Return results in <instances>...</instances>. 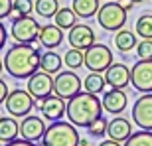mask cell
Listing matches in <instances>:
<instances>
[{
	"label": "cell",
	"instance_id": "9c48e42d",
	"mask_svg": "<svg viewBox=\"0 0 152 146\" xmlns=\"http://www.w3.org/2000/svg\"><path fill=\"white\" fill-rule=\"evenodd\" d=\"M130 85L140 93H152V59H138L130 67Z\"/></svg>",
	"mask_w": 152,
	"mask_h": 146
},
{
	"label": "cell",
	"instance_id": "ba28073f",
	"mask_svg": "<svg viewBox=\"0 0 152 146\" xmlns=\"http://www.w3.org/2000/svg\"><path fill=\"white\" fill-rule=\"evenodd\" d=\"M34 97L30 95V91H24V89H14L10 91V95L6 99V111L10 112L12 117H28L32 109H34Z\"/></svg>",
	"mask_w": 152,
	"mask_h": 146
},
{
	"label": "cell",
	"instance_id": "e575fe53",
	"mask_svg": "<svg viewBox=\"0 0 152 146\" xmlns=\"http://www.w3.org/2000/svg\"><path fill=\"white\" fill-rule=\"evenodd\" d=\"M6 39H8V32H6V28H4V24L0 22V50L4 47V44H6Z\"/></svg>",
	"mask_w": 152,
	"mask_h": 146
},
{
	"label": "cell",
	"instance_id": "f546056e",
	"mask_svg": "<svg viewBox=\"0 0 152 146\" xmlns=\"http://www.w3.org/2000/svg\"><path fill=\"white\" fill-rule=\"evenodd\" d=\"M107 126H109V123L105 120L103 117H99L97 120H93V123L87 126V130H89V134L91 136H97V138H101L103 134H107Z\"/></svg>",
	"mask_w": 152,
	"mask_h": 146
},
{
	"label": "cell",
	"instance_id": "5bb4252c",
	"mask_svg": "<svg viewBox=\"0 0 152 146\" xmlns=\"http://www.w3.org/2000/svg\"><path fill=\"white\" fill-rule=\"evenodd\" d=\"M39 111H42V117H44L45 120L56 123V120H61V117L65 115L67 103H65V99H61V97H57L56 93H53V95H50L48 99L42 101Z\"/></svg>",
	"mask_w": 152,
	"mask_h": 146
},
{
	"label": "cell",
	"instance_id": "d6a6232c",
	"mask_svg": "<svg viewBox=\"0 0 152 146\" xmlns=\"http://www.w3.org/2000/svg\"><path fill=\"white\" fill-rule=\"evenodd\" d=\"M8 95H10V91H8V85H6V81H2V79H0V105H2V103H6Z\"/></svg>",
	"mask_w": 152,
	"mask_h": 146
},
{
	"label": "cell",
	"instance_id": "74e56055",
	"mask_svg": "<svg viewBox=\"0 0 152 146\" xmlns=\"http://www.w3.org/2000/svg\"><path fill=\"white\" fill-rule=\"evenodd\" d=\"M2 69H4V61L0 59V73H2Z\"/></svg>",
	"mask_w": 152,
	"mask_h": 146
},
{
	"label": "cell",
	"instance_id": "44dd1931",
	"mask_svg": "<svg viewBox=\"0 0 152 146\" xmlns=\"http://www.w3.org/2000/svg\"><path fill=\"white\" fill-rule=\"evenodd\" d=\"M39 69L50 73V75H57V73L61 71V57H59V53H56V51H51V50L42 53Z\"/></svg>",
	"mask_w": 152,
	"mask_h": 146
},
{
	"label": "cell",
	"instance_id": "ac0fdd59",
	"mask_svg": "<svg viewBox=\"0 0 152 146\" xmlns=\"http://www.w3.org/2000/svg\"><path fill=\"white\" fill-rule=\"evenodd\" d=\"M107 134L109 138H113L117 142H126L132 134V126H130V120H126L124 117H115L107 126Z\"/></svg>",
	"mask_w": 152,
	"mask_h": 146
},
{
	"label": "cell",
	"instance_id": "4fadbf2b",
	"mask_svg": "<svg viewBox=\"0 0 152 146\" xmlns=\"http://www.w3.org/2000/svg\"><path fill=\"white\" fill-rule=\"evenodd\" d=\"M45 123L42 117H36V115H28L24 117V120L20 123V136L26 138L30 142H38L44 138L45 134Z\"/></svg>",
	"mask_w": 152,
	"mask_h": 146
},
{
	"label": "cell",
	"instance_id": "ab89813d",
	"mask_svg": "<svg viewBox=\"0 0 152 146\" xmlns=\"http://www.w3.org/2000/svg\"><path fill=\"white\" fill-rule=\"evenodd\" d=\"M132 2H144V0H132Z\"/></svg>",
	"mask_w": 152,
	"mask_h": 146
},
{
	"label": "cell",
	"instance_id": "484cf974",
	"mask_svg": "<svg viewBox=\"0 0 152 146\" xmlns=\"http://www.w3.org/2000/svg\"><path fill=\"white\" fill-rule=\"evenodd\" d=\"M63 63L67 65V69H79V67H85V51L83 50H71L65 51L63 55Z\"/></svg>",
	"mask_w": 152,
	"mask_h": 146
},
{
	"label": "cell",
	"instance_id": "e0dca14e",
	"mask_svg": "<svg viewBox=\"0 0 152 146\" xmlns=\"http://www.w3.org/2000/svg\"><path fill=\"white\" fill-rule=\"evenodd\" d=\"M38 39L45 50H56L63 42V30L59 26H56V24H45V26H42Z\"/></svg>",
	"mask_w": 152,
	"mask_h": 146
},
{
	"label": "cell",
	"instance_id": "60d3db41",
	"mask_svg": "<svg viewBox=\"0 0 152 146\" xmlns=\"http://www.w3.org/2000/svg\"><path fill=\"white\" fill-rule=\"evenodd\" d=\"M0 146H2V142H0Z\"/></svg>",
	"mask_w": 152,
	"mask_h": 146
},
{
	"label": "cell",
	"instance_id": "8992f818",
	"mask_svg": "<svg viewBox=\"0 0 152 146\" xmlns=\"http://www.w3.org/2000/svg\"><path fill=\"white\" fill-rule=\"evenodd\" d=\"M83 89V81L77 77V73H73L71 69L67 71H59L53 77V93L57 97H61L65 101L73 99L75 95H79Z\"/></svg>",
	"mask_w": 152,
	"mask_h": 146
},
{
	"label": "cell",
	"instance_id": "9a60e30c",
	"mask_svg": "<svg viewBox=\"0 0 152 146\" xmlns=\"http://www.w3.org/2000/svg\"><path fill=\"white\" fill-rule=\"evenodd\" d=\"M105 81L115 89H124L130 85V67L124 63H113L105 71Z\"/></svg>",
	"mask_w": 152,
	"mask_h": 146
},
{
	"label": "cell",
	"instance_id": "7a4b0ae2",
	"mask_svg": "<svg viewBox=\"0 0 152 146\" xmlns=\"http://www.w3.org/2000/svg\"><path fill=\"white\" fill-rule=\"evenodd\" d=\"M103 101H99V97L87 91H81L79 95H75L73 99L67 101V115L69 123H73L75 126L87 128L93 120H97L99 117H103Z\"/></svg>",
	"mask_w": 152,
	"mask_h": 146
},
{
	"label": "cell",
	"instance_id": "cb8c5ba5",
	"mask_svg": "<svg viewBox=\"0 0 152 146\" xmlns=\"http://www.w3.org/2000/svg\"><path fill=\"white\" fill-rule=\"evenodd\" d=\"M105 83H107V81H105V75L91 71L89 75L83 79V89L87 91V93L99 95V93H103V89H105Z\"/></svg>",
	"mask_w": 152,
	"mask_h": 146
},
{
	"label": "cell",
	"instance_id": "8d00e7d4",
	"mask_svg": "<svg viewBox=\"0 0 152 146\" xmlns=\"http://www.w3.org/2000/svg\"><path fill=\"white\" fill-rule=\"evenodd\" d=\"M99 146H121V142H117V140H113V138H109V140H103Z\"/></svg>",
	"mask_w": 152,
	"mask_h": 146
},
{
	"label": "cell",
	"instance_id": "1f68e13d",
	"mask_svg": "<svg viewBox=\"0 0 152 146\" xmlns=\"http://www.w3.org/2000/svg\"><path fill=\"white\" fill-rule=\"evenodd\" d=\"M12 4H14V0H0V20H2V18H8V16H10Z\"/></svg>",
	"mask_w": 152,
	"mask_h": 146
},
{
	"label": "cell",
	"instance_id": "d4e9b609",
	"mask_svg": "<svg viewBox=\"0 0 152 146\" xmlns=\"http://www.w3.org/2000/svg\"><path fill=\"white\" fill-rule=\"evenodd\" d=\"M34 10L42 18H53L57 14V10H59V2L57 0H36Z\"/></svg>",
	"mask_w": 152,
	"mask_h": 146
},
{
	"label": "cell",
	"instance_id": "836d02e7",
	"mask_svg": "<svg viewBox=\"0 0 152 146\" xmlns=\"http://www.w3.org/2000/svg\"><path fill=\"white\" fill-rule=\"evenodd\" d=\"M4 146H36V144L30 142V140H26V138H16V140L8 142V144H4Z\"/></svg>",
	"mask_w": 152,
	"mask_h": 146
},
{
	"label": "cell",
	"instance_id": "52a82bcc",
	"mask_svg": "<svg viewBox=\"0 0 152 146\" xmlns=\"http://www.w3.org/2000/svg\"><path fill=\"white\" fill-rule=\"evenodd\" d=\"M12 38L16 39L18 44H34L39 38L42 26L38 24V20L32 16H22L12 20Z\"/></svg>",
	"mask_w": 152,
	"mask_h": 146
},
{
	"label": "cell",
	"instance_id": "7c38bea8",
	"mask_svg": "<svg viewBox=\"0 0 152 146\" xmlns=\"http://www.w3.org/2000/svg\"><path fill=\"white\" fill-rule=\"evenodd\" d=\"M67 42L75 50H87L95 44V32L87 24H75L73 28L67 32Z\"/></svg>",
	"mask_w": 152,
	"mask_h": 146
},
{
	"label": "cell",
	"instance_id": "f1b7e54d",
	"mask_svg": "<svg viewBox=\"0 0 152 146\" xmlns=\"http://www.w3.org/2000/svg\"><path fill=\"white\" fill-rule=\"evenodd\" d=\"M124 146H152V130H138L132 132Z\"/></svg>",
	"mask_w": 152,
	"mask_h": 146
},
{
	"label": "cell",
	"instance_id": "d590c367",
	"mask_svg": "<svg viewBox=\"0 0 152 146\" xmlns=\"http://www.w3.org/2000/svg\"><path fill=\"white\" fill-rule=\"evenodd\" d=\"M118 4L129 12V10H132V4H134V2H132V0H118Z\"/></svg>",
	"mask_w": 152,
	"mask_h": 146
},
{
	"label": "cell",
	"instance_id": "d6986e66",
	"mask_svg": "<svg viewBox=\"0 0 152 146\" xmlns=\"http://www.w3.org/2000/svg\"><path fill=\"white\" fill-rule=\"evenodd\" d=\"M20 134V124H18L16 117H0V142L8 144V142L16 140Z\"/></svg>",
	"mask_w": 152,
	"mask_h": 146
},
{
	"label": "cell",
	"instance_id": "5b68a950",
	"mask_svg": "<svg viewBox=\"0 0 152 146\" xmlns=\"http://www.w3.org/2000/svg\"><path fill=\"white\" fill-rule=\"evenodd\" d=\"M113 51L105 44H93L85 50V67L95 73H105L113 65Z\"/></svg>",
	"mask_w": 152,
	"mask_h": 146
},
{
	"label": "cell",
	"instance_id": "603a6c76",
	"mask_svg": "<svg viewBox=\"0 0 152 146\" xmlns=\"http://www.w3.org/2000/svg\"><path fill=\"white\" fill-rule=\"evenodd\" d=\"M71 8L75 10L79 18H91V16H97L99 12V0H73Z\"/></svg>",
	"mask_w": 152,
	"mask_h": 146
},
{
	"label": "cell",
	"instance_id": "3957f363",
	"mask_svg": "<svg viewBox=\"0 0 152 146\" xmlns=\"http://www.w3.org/2000/svg\"><path fill=\"white\" fill-rule=\"evenodd\" d=\"M81 138L77 134L73 123L67 120H56L45 128V134L42 138L44 146H79Z\"/></svg>",
	"mask_w": 152,
	"mask_h": 146
},
{
	"label": "cell",
	"instance_id": "7402d4cb",
	"mask_svg": "<svg viewBox=\"0 0 152 146\" xmlns=\"http://www.w3.org/2000/svg\"><path fill=\"white\" fill-rule=\"evenodd\" d=\"M77 14H75V10L73 8H59V10H57V14L56 16H53V24H56V26H59V28L61 30H71L75 26V24H77Z\"/></svg>",
	"mask_w": 152,
	"mask_h": 146
},
{
	"label": "cell",
	"instance_id": "f35d334b",
	"mask_svg": "<svg viewBox=\"0 0 152 146\" xmlns=\"http://www.w3.org/2000/svg\"><path fill=\"white\" fill-rule=\"evenodd\" d=\"M79 146H87V142H85V140H81V142H79Z\"/></svg>",
	"mask_w": 152,
	"mask_h": 146
},
{
	"label": "cell",
	"instance_id": "83f0119b",
	"mask_svg": "<svg viewBox=\"0 0 152 146\" xmlns=\"http://www.w3.org/2000/svg\"><path fill=\"white\" fill-rule=\"evenodd\" d=\"M32 10H34V2H32V0H14L12 12H10L8 18L16 20V18H22V16H30Z\"/></svg>",
	"mask_w": 152,
	"mask_h": 146
},
{
	"label": "cell",
	"instance_id": "ffe728a7",
	"mask_svg": "<svg viewBox=\"0 0 152 146\" xmlns=\"http://www.w3.org/2000/svg\"><path fill=\"white\" fill-rule=\"evenodd\" d=\"M115 45H117L118 51L123 53H129L130 50H134L136 45V32H130V30H118L115 34Z\"/></svg>",
	"mask_w": 152,
	"mask_h": 146
},
{
	"label": "cell",
	"instance_id": "4316f807",
	"mask_svg": "<svg viewBox=\"0 0 152 146\" xmlns=\"http://www.w3.org/2000/svg\"><path fill=\"white\" fill-rule=\"evenodd\" d=\"M136 36H140L142 39H152V14H142L136 20L134 26Z\"/></svg>",
	"mask_w": 152,
	"mask_h": 146
},
{
	"label": "cell",
	"instance_id": "2e32d148",
	"mask_svg": "<svg viewBox=\"0 0 152 146\" xmlns=\"http://www.w3.org/2000/svg\"><path fill=\"white\" fill-rule=\"evenodd\" d=\"M103 109L111 115H118V112H123L129 105V97L124 93L123 89H115L111 87V91H107L105 95H103Z\"/></svg>",
	"mask_w": 152,
	"mask_h": 146
},
{
	"label": "cell",
	"instance_id": "8fae6325",
	"mask_svg": "<svg viewBox=\"0 0 152 146\" xmlns=\"http://www.w3.org/2000/svg\"><path fill=\"white\" fill-rule=\"evenodd\" d=\"M28 91L36 101H44L53 93V77L45 71H36L28 77Z\"/></svg>",
	"mask_w": 152,
	"mask_h": 146
},
{
	"label": "cell",
	"instance_id": "277c9868",
	"mask_svg": "<svg viewBox=\"0 0 152 146\" xmlns=\"http://www.w3.org/2000/svg\"><path fill=\"white\" fill-rule=\"evenodd\" d=\"M97 22L107 32H118L126 24V10L118 2H105L97 12Z\"/></svg>",
	"mask_w": 152,
	"mask_h": 146
},
{
	"label": "cell",
	"instance_id": "30bf717a",
	"mask_svg": "<svg viewBox=\"0 0 152 146\" xmlns=\"http://www.w3.org/2000/svg\"><path fill=\"white\" fill-rule=\"evenodd\" d=\"M132 123L142 130H152V93H142L132 105Z\"/></svg>",
	"mask_w": 152,
	"mask_h": 146
},
{
	"label": "cell",
	"instance_id": "6da1fadb",
	"mask_svg": "<svg viewBox=\"0 0 152 146\" xmlns=\"http://www.w3.org/2000/svg\"><path fill=\"white\" fill-rule=\"evenodd\" d=\"M39 51L32 44H16L6 51L4 69L14 79H28L39 69Z\"/></svg>",
	"mask_w": 152,
	"mask_h": 146
},
{
	"label": "cell",
	"instance_id": "b9f144b4",
	"mask_svg": "<svg viewBox=\"0 0 152 146\" xmlns=\"http://www.w3.org/2000/svg\"><path fill=\"white\" fill-rule=\"evenodd\" d=\"M107 2H109V0H107Z\"/></svg>",
	"mask_w": 152,
	"mask_h": 146
},
{
	"label": "cell",
	"instance_id": "4dcf8cb0",
	"mask_svg": "<svg viewBox=\"0 0 152 146\" xmlns=\"http://www.w3.org/2000/svg\"><path fill=\"white\" fill-rule=\"evenodd\" d=\"M136 53L140 59H152V39H142L136 45Z\"/></svg>",
	"mask_w": 152,
	"mask_h": 146
}]
</instances>
